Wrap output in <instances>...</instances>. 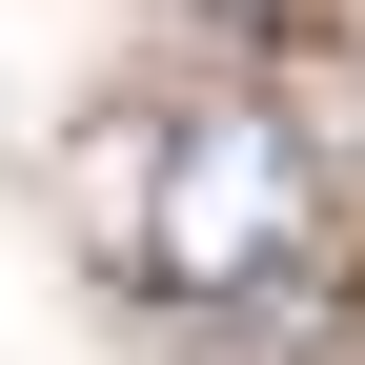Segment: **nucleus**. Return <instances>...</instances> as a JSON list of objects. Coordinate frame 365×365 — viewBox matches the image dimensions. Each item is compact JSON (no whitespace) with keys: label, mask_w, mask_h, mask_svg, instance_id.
<instances>
[{"label":"nucleus","mask_w":365,"mask_h":365,"mask_svg":"<svg viewBox=\"0 0 365 365\" xmlns=\"http://www.w3.org/2000/svg\"><path fill=\"white\" fill-rule=\"evenodd\" d=\"M325 244V163H304L284 102H182L143 143V284L163 304H244Z\"/></svg>","instance_id":"nucleus-1"}]
</instances>
